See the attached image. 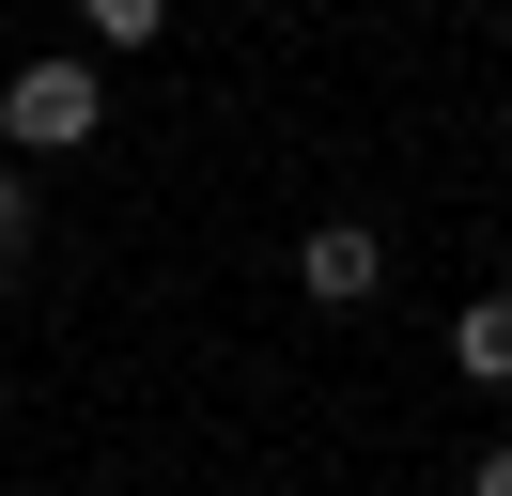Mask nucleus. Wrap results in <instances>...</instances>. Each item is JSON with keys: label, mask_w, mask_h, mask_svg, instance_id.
<instances>
[{"label": "nucleus", "mask_w": 512, "mask_h": 496, "mask_svg": "<svg viewBox=\"0 0 512 496\" xmlns=\"http://www.w3.org/2000/svg\"><path fill=\"white\" fill-rule=\"evenodd\" d=\"M94 124H109L94 62H16V78H0V140H16V155H78Z\"/></svg>", "instance_id": "obj_1"}, {"label": "nucleus", "mask_w": 512, "mask_h": 496, "mask_svg": "<svg viewBox=\"0 0 512 496\" xmlns=\"http://www.w3.org/2000/svg\"><path fill=\"white\" fill-rule=\"evenodd\" d=\"M295 295H311V310H373V295H388L373 217H326V233H295Z\"/></svg>", "instance_id": "obj_2"}, {"label": "nucleus", "mask_w": 512, "mask_h": 496, "mask_svg": "<svg viewBox=\"0 0 512 496\" xmlns=\"http://www.w3.org/2000/svg\"><path fill=\"white\" fill-rule=\"evenodd\" d=\"M450 357H466L481 388H512V279H481V295L450 310Z\"/></svg>", "instance_id": "obj_3"}, {"label": "nucleus", "mask_w": 512, "mask_h": 496, "mask_svg": "<svg viewBox=\"0 0 512 496\" xmlns=\"http://www.w3.org/2000/svg\"><path fill=\"white\" fill-rule=\"evenodd\" d=\"M32 248H47V202H32V171H0V279L32 264Z\"/></svg>", "instance_id": "obj_4"}, {"label": "nucleus", "mask_w": 512, "mask_h": 496, "mask_svg": "<svg viewBox=\"0 0 512 496\" xmlns=\"http://www.w3.org/2000/svg\"><path fill=\"white\" fill-rule=\"evenodd\" d=\"M78 16H94V47H156V31H171V0H78Z\"/></svg>", "instance_id": "obj_5"}, {"label": "nucleus", "mask_w": 512, "mask_h": 496, "mask_svg": "<svg viewBox=\"0 0 512 496\" xmlns=\"http://www.w3.org/2000/svg\"><path fill=\"white\" fill-rule=\"evenodd\" d=\"M466 496H512V450H481V465H466Z\"/></svg>", "instance_id": "obj_6"}]
</instances>
